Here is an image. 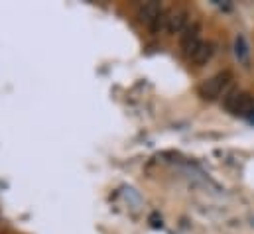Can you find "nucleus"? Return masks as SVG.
I'll return each instance as SVG.
<instances>
[{
    "label": "nucleus",
    "instance_id": "6",
    "mask_svg": "<svg viewBox=\"0 0 254 234\" xmlns=\"http://www.w3.org/2000/svg\"><path fill=\"white\" fill-rule=\"evenodd\" d=\"M213 44L211 42H201L199 46H197V50L193 52V56H191V61L197 65V67H201V65H207V61L213 58Z\"/></svg>",
    "mask_w": 254,
    "mask_h": 234
},
{
    "label": "nucleus",
    "instance_id": "4",
    "mask_svg": "<svg viewBox=\"0 0 254 234\" xmlns=\"http://www.w3.org/2000/svg\"><path fill=\"white\" fill-rule=\"evenodd\" d=\"M162 12H164V10H162L160 2H144V4L138 8V18H140L142 24H146L148 28H152L154 22L160 18Z\"/></svg>",
    "mask_w": 254,
    "mask_h": 234
},
{
    "label": "nucleus",
    "instance_id": "2",
    "mask_svg": "<svg viewBox=\"0 0 254 234\" xmlns=\"http://www.w3.org/2000/svg\"><path fill=\"white\" fill-rule=\"evenodd\" d=\"M223 105L235 117H251L254 113L253 95H249L245 91H231V93H227Z\"/></svg>",
    "mask_w": 254,
    "mask_h": 234
},
{
    "label": "nucleus",
    "instance_id": "5",
    "mask_svg": "<svg viewBox=\"0 0 254 234\" xmlns=\"http://www.w3.org/2000/svg\"><path fill=\"white\" fill-rule=\"evenodd\" d=\"M186 28H188V12L186 10H170L166 32L170 36H176V34H182Z\"/></svg>",
    "mask_w": 254,
    "mask_h": 234
},
{
    "label": "nucleus",
    "instance_id": "3",
    "mask_svg": "<svg viewBox=\"0 0 254 234\" xmlns=\"http://www.w3.org/2000/svg\"><path fill=\"white\" fill-rule=\"evenodd\" d=\"M199 44H201V24L193 22L182 34V52H184V56L191 58Z\"/></svg>",
    "mask_w": 254,
    "mask_h": 234
},
{
    "label": "nucleus",
    "instance_id": "7",
    "mask_svg": "<svg viewBox=\"0 0 254 234\" xmlns=\"http://www.w3.org/2000/svg\"><path fill=\"white\" fill-rule=\"evenodd\" d=\"M235 56L237 59L243 63V65H249V59H251V50H249V44H247V38L243 34H239L235 38Z\"/></svg>",
    "mask_w": 254,
    "mask_h": 234
},
{
    "label": "nucleus",
    "instance_id": "1",
    "mask_svg": "<svg viewBox=\"0 0 254 234\" xmlns=\"http://www.w3.org/2000/svg\"><path fill=\"white\" fill-rule=\"evenodd\" d=\"M231 81H233V73H231V71H221V73H217L215 77L203 81V83L197 87V95H199L203 101H217V99L223 95V91L231 85Z\"/></svg>",
    "mask_w": 254,
    "mask_h": 234
}]
</instances>
